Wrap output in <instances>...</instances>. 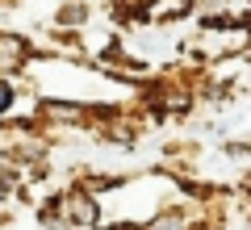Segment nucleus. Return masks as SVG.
I'll list each match as a JSON object with an SVG mask.
<instances>
[{
	"mask_svg": "<svg viewBox=\"0 0 251 230\" xmlns=\"http://www.w3.org/2000/svg\"><path fill=\"white\" fill-rule=\"evenodd\" d=\"M9 101H13V92H9V88H4V84H0V109L9 105Z\"/></svg>",
	"mask_w": 251,
	"mask_h": 230,
	"instance_id": "f257e3e1",
	"label": "nucleus"
}]
</instances>
